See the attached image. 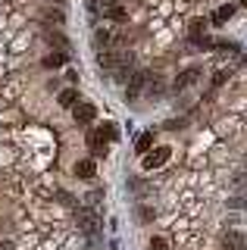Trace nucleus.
I'll return each instance as SVG.
<instances>
[{"instance_id":"13","label":"nucleus","mask_w":247,"mask_h":250,"mask_svg":"<svg viewBox=\"0 0 247 250\" xmlns=\"http://www.w3.org/2000/svg\"><path fill=\"white\" fill-rule=\"evenodd\" d=\"M194 78H197V72H194V69H188V72H182V78L175 82V91H185V88H188L191 82H194Z\"/></svg>"},{"instance_id":"7","label":"nucleus","mask_w":247,"mask_h":250,"mask_svg":"<svg viewBox=\"0 0 247 250\" xmlns=\"http://www.w3.org/2000/svg\"><path fill=\"white\" fill-rule=\"evenodd\" d=\"M144 94H147V97H160V94H163V78H160L157 72H147V84H144Z\"/></svg>"},{"instance_id":"11","label":"nucleus","mask_w":247,"mask_h":250,"mask_svg":"<svg viewBox=\"0 0 247 250\" xmlns=\"http://www.w3.org/2000/svg\"><path fill=\"white\" fill-rule=\"evenodd\" d=\"M47 44H53L57 50H66V47H69L66 35H60V31H50V35H47Z\"/></svg>"},{"instance_id":"23","label":"nucleus","mask_w":247,"mask_h":250,"mask_svg":"<svg viewBox=\"0 0 247 250\" xmlns=\"http://www.w3.org/2000/svg\"><path fill=\"white\" fill-rule=\"evenodd\" d=\"M238 3H241V6H247V0H238Z\"/></svg>"},{"instance_id":"8","label":"nucleus","mask_w":247,"mask_h":250,"mask_svg":"<svg viewBox=\"0 0 247 250\" xmlns=\"http://www.w3.org/2000/svg\"><path fill=\"white\" fill-rule=\"evenodd\" d=\"M79 104H82V97H79V91H75V88L60 91V106H63V109H75Z\"/></svg>"},{"instance_id":"6","label":"nucleus","mask_w":247,"mask_h":250,"mask_svg":"<svg viewBox=\"0 0 247 250\" xmlns=\"http://www.w3.org/2000/svg\"><path fill=\"white\" fill-rule=\"evenodd\" d=\"M75 219H79L82 231H94L97 229V216L91 213V209H75Z\"/></svg>"},{"instance_id":"24","label":"nucleus","mask_w":247,"mask_h":250,"mask_svg":"<svg viewBox=\"0 0 247 250\" xmlns=\"http://www.w3.org/2000/svg\"><path fill=\"white\" fill-rule=\"evenodd\" d=\"M53 3H63V0H53Z\"/></svg>"},{"instance_id":"15","label":"nucleus","mask_w":247,"mask_h":250,"mask_svg":"<svg viewBox=\"0 0 247 250\" xmlns=\"http://www.w3.org/2000/svg\"><path fill=\"white\" fill-rule=\"evenodd\" d=\"M147 150H153V135H150V131H147V135H141V138H138V153H147Z\"/></svg>"},{"instance_id":"2","label":"nucleus","mask_w":247,"mask_h":250,"mask_svg":"<svg viewBox=\"0 0 247 250\" xmlns=\"http://www.w3.org/2000/svg\"><path fill=\"white\" fill-rule=\"evenodd\" d=\"M72 119L79 122V125L94 122V119H97V106H94V104H79V106L72 109Z\"/></svg>"},{"instance_id":"19","label":"nucleus","mask_w":247,"mask_h":250,"mask_svg":"<svg viewBox=\"0 0 247 250\" xmlns=\"http://www.w3.org/2000/svg\"><path fill=\"white\" fill-rule=\"evenodd\" d=\"M153 250H169V244H166V238H153V244H150Z\"/></svg>"},{"instance_id":"5","label":"nucleus","mask_w":247,"mask_h":250,"mask_svg":"<svg viewBox=\"0 0 247 250\" xmlns=\"http://www.w3.org/2000/svg\"><path fill=\"white\" fill-rule=\"evenodd\" d=\"M88 147H91V153H97V156H103L106 153V138H103V131H88Z\"/></svg>"},{"instance_id":"14","label":"nucleus","mask_w":247,"mask_h":250,"mask_svg":"<svg viewBox=\"0 0 247 250\" xmlns=\"http://www.w3.org/2000/svg\"><path fill=\"white\" fill-rule=\"evenodd\" d=\"M106 16H110L113 22H125V10H122L119 3H110V6H106Z\"/></svg>"},{"instance_id":"3","label":"nucleus","mask_w":247,"mask_h":250,"mask_svg":"<svg viewBox=\"0 0 247 250\" xmlns=\"http://www.w3.org/2000/svg\"><path fill=\"white\" fill-rule=\"evenodd\" d=\"M222 250H247V238H244L241 231L231 229V231L222 234Z\"/></svg>"},{"instance_id":"25","label":"nucleus","mask_w":247,"mask_h":250,"mask_svg":"<svg viewBox=\"0 0 247 250\" xmlns=\"http://www.w3.org/2000/svg\"><path fill=\"white\" fill-rule=\"evenodd\" d=\"M106 3H116V0H106Z\"/></svg>"},{"instance_id":"9","label":"nucleus","mask_w":247,"mask_h":250,"mask_svg":"<svg viewBox=\"0 0 247 250\" xmlns=\"http://www.w3.org/2000/svg\"><path fill=\"white\" fill-rule=\"evenodd\" d=\"M72 169H75V175H79V178H94V175H97V166H94V160H79Z\"/></svg>"},{"instance_id":"10","label":"nucleus","mask_w":247,"mask_h":250,"mask_svg":"<svg viewBox=\"0 0 247 250\" xmlns=\"http://www.w3.org/2000/svg\"><path fill=\"white\" fill-rule=\"evenodd\" d=\"M66 62V50H57V53H50V57H44V66L47 69H57V66H63Z\"/></svg>"},{"instance_id":"18","label":"nucleus","mask_w":247,"mask_h":250,"mask_svg":"<svg viewBox=\"0 0 247 250\" xmlns=\"http://www.w3.org/2000/svg\"><path fill=\"white\" fill-rule=\"evenodd\" d=\"M100 131H103V138H106V141H116V138H119V131H116V125H113V122H103V125H100Z\"/></svg>"},{"instance_id":"17","label":"nucleus","mask_w":247,"mask_h":250,"mask_svg":"<svg viewBox=\"0 0 247 250\" xmlns=\"http://www.w3.org/2000/svg\"><path fill=\"white\" fill-rule=\"evenodd\" d=\"M231 13H235V6H219V10L213 13V22H226Z\"/></svg>"},{"instance_id":"1","label":"nucleus","mask_w":247,"mask_h":250,"mask_svg":"<svg viewBox=\"0 0 247 250\" xmlns=\"http://www.w3.org/2000/svg\"><path fill=\"white\" fill-rule=\"evenodd\" d=\"M166 160H169V147H153V150H147L141 156V166L144 169H160Z\"/></svg>"},{"instance_id":"4","label":"nucleus","mask_w":247,"mask_h":250,"mask_svg":"<svg viewBox=\"0 0 247 250\" xmlns=\"http://www.w3.org/2000/svg\"><path fill=\"white\" fill-rule=\"evenodd\" d=\"M144 84H147V72H135L132 82H128V100H132V104L144 94Z\"/></svg>"},{"instance_id":"20","label":"nucleus","mask_w":247,"mask_h":250,"mask_svg":"<svg viewBox=\"0 0 247 250\" xmlns=\"http://www.w3.org/2000/svg\"><path fill=\"white\" fill-rule=\"evenodd\" d=\"M138 216H141V219H153V209H144V207H138Z\"/></svg>"},{"instance_id":"22","label":"nucleus","mask_w":247,"mask_h":250,"mask_svg":"<svg viewBox=\"0 0 247 250\" xmlns=\"http://www.w3.org/2000/svg\"><path fill=\"white\" fill-rule=\"evenodd\" d=\"M88 13H97V0H88Z\"/></svg>"},{"instance_id":"16","label":"nucleus","mask_w":247,"mask_h":250,"mask_svg":"<svg viewBox=\"0 0 247 250\" xmlns=\"http://www.w3.org/2000/svg\"><path fill=\"white\" fill-rule=\"evenodd\" d=\"M94 47H100V50H110V31H94Z\"/></svg>"},{"instance_id":"12","label":"nucleus","mask_w":247,"mask_h":250,"mask_svg":"<svg viewBox=\"0 0 247 250\" xmlns=\"http://www.w3.org/2000/svg\"><path fill=\"white\" fill-rule=\"evenodd\" d=\"M44 19L53 22V25H63V22H66V16H63V10H53V6H50V10H44Z\"/></svg>"},{"instance_id":"21","label":"nucleus","mask_w":247,"mask_h":250,"mask_svg":"<svg viewBox=\"0 0 247 250\" xmlns=\"http://www.w3.org/2000/svg\"><path fill=\"white\" fill-rule=\"evenodd\" d=\"M0 250H16V244L13 241H0Z\"/></svg>"}]
</instances>
